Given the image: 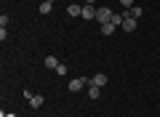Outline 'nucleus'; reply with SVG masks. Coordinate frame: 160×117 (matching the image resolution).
Instances as JSON below:
<instances>
[{"instance_id":"nucleus-1","label":"nucleus","mask_w":160,"mask_h":117,"mask_svg":"<svg viewBox=\"0 0 160 117\" xmlns=\"http://www.w3.org/2000/svg\"><path fill=\"white\" fill-rule=\"evenodd\" d=\"M88 85V77H75L69 80V93H78V90H83Z\"/></svg>"},{"instance_id":"nucleus-2","label":"nucleus","mask_w":160,"mask_h":117,"mask_svg":"<svg viewBox=\"0 0 160 117\" xmlns=\"http://www.w3.org/2000/svg\"><path fill=\"white\" fill-rule=\"evenodd\" d=\"M112 16H115V13L109 11V8H99V11H96V22L99 24H109V22H112Z\"/></svg>"},{"instance_id":"nucleus-3","label":"nucleus","mask_w":160,"mask_h":117,"mask_svg":"<svg viewBox=\"0 0 160 117\" xmlns=\"http://www.w3.org/2000/svg\"><path fill=\"white\" fill-rule=\"evenodd\" d=\"M96 11H99L96 6H83V11H80V16H83V19H96Z\"/></svg>"},{"instance_id":"nucleus-4","label":"nucleus","mask_w":160,"mask_h":117,"mask_svg":"<svg viewBox=\"0 0 160 117\" xmlns=\"http://www.w3.org/2000/svg\"><path fill=\"white\" fill-rule=\"evenodd\" d=\"M88 83H91V85H99V88H104V85H107V75H102V72H99V75H93V77L88 80Z\"/></svg>"},{"instance_id":"nucleus-5","label":"nucleus","mask_w":160,"mask_h":117,"mask_svg":"<svg viewBox=\"0 0 160 117\" xmlns=\"http://www.w3.org/2000/svg\"><path fill=\"white\" fill-rule=\"evenodd\" d=\"M142 13H144L142 6H131V8H126V16H131V19H139Z\"/></svg>"},{"instance_id":"nucleus-6","label":"nucleus","mask_w":160,"mask_h":117,"mask_svg":"<svg viewBox=\"0 0 160 117\" xmlns=\"http://www.w3.org/2000/svg\"><path fill=\"white\" fill-rule=\"evenodd\" d=\"M123 16H126V13H123ZM123 29H126V32H133V29H136V19L126 16V19H123Z\"/></svg>"},{"instance_id":"nucleus-7","label":"nucleus","mask_w":160,"mask_h":117,"mask_svg":"<svg viewBox=\"0 0 160 117\" xmlns=\"http://www.w3.org/2000/svg\"><path fill=\"white\" fill-rule=\"evenodd\" d=\"M88 96H91V99H99V96H102V88H99V85H91V83H88Z\"/></svg>"},{"instance_id":"nucleus-8","label":"nucleus","mask_w":160,"mask_h":117,"mask_svg":"<svg viewBox=\"0 0 160 117\" xmlns=\"http://www.w3.org/2000/svg\"><path fill=\"white\" fill-rule=\"evenodd\" d=\"M43 101H46L43 96H38V93H35V96H32V101H29V106H32V109H40V106H43Z\"/></svg>"},{"instance_id":"nucleus-9","label":"nucleus","mask_w":160,"mask_h":117,"mask_svg":"<svg viewBox=\"0 0 160 117\" xmlns=\"http://www.w3.org/2000/svg\"><path fill=\"white\" fill-rule=\"evenodd\" d=\"M80 11H83V6H75V3H69V6H67V13H69V16H80Z\"/></svg>"},{"instance_id":"nucleus-10","label":"nucleus","mask_w":160,"mask_h":117,"mask_svg":"<svg viewBox=\"0 0 160 117\" xmlns=\"http://www.w3.org/2000/svg\"><path fill=\"white\" fill-rule=\"evenodd\" d=\"M46 67L48 69H56L59 67V59H56V56H48V59H46Z\"/></svg>"},{"instance_id":"nucleus-11","label":"nucleus","mask_w":160,"mask_h":117,"mask_svg":"<svg viewBox=\"0 0 160 117\" xmlns=\"http://www.w3.org/2000/svg\"><path fill=\"white\" fill-rule=\"evenodd\" d=\"M115 32V24L109 22V24H102V35H112Z\"/></svg>"},{"instance_id":"nucleus-12","label":"nucleus","mask_w":160,"mask_h":117,"mask_svg":"<svg viewBox=\"0 0 160 117\" xmlns=\"http://www.w3.org/2000/svg\"><path fill=\"white\" fill-rule=\"evenodd\" d=\"M51 8H53V3H46V0L40 3V13H51Z\"/></svg>"},{"instance_id":"nucleus-13","label":"nucleus","mask_w":160,"mask_h":117,"mask_svg":"<svg viewBox=\"0 0 160 117\" xmlns=\"http://www.w3.org/2000/svg\"><path fill=\"white\" fill-rule=\"evenodd\" d=\"M123 19H126L123 13H115V16H112V24H115V27H123Z\"/></svg>"},{"instance_id":"nucleus-14","label":"nucleus","mask_w":160,"mask_h":117,"mask_svg":"<svg viewBox=\"0 0 160 117\" xmlns=\"http://www.w3.org/2000/svg\"><path fill=\"white\" fill-rule=\"evenodd\" d=\"M120 3H123L126 8H131V6H133V0H120Z\"/></svg>"},{"instance_id":"nucleus-15","label":"nucleus","mask_w":160,"mask_h":117,"mask_svg":"<svg viewBox=\"0 0 160 117\" xmlns=\"http://www.w3.org/2000/svg\"><path fill=\"white\" fill-rule=\"evenodd\" d=\"M83 3H86V6H96V0H83Z\"/></svg>"},{"instance_id":"nucleus-16","label":"nucleus","mask_w":160,"mask_h":117,"mask_svg":"<svg viewBox=\"0 0 160 117\" xmlns=\"http://www.w3.org/2000/svg\"><path fill=\"white\" fill-rule=\"evenodd\" d=\"M46 3H53V0H46Z\"/></svg>"}]
</instances>
